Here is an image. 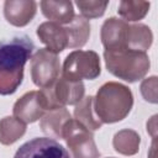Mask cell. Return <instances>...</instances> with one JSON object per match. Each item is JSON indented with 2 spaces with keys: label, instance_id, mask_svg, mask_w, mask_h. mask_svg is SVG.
I'll use <instances>...</instances> for the list:
<instances>
[{
  "label": "cell",
  "instance_id": "ac0fdd59",
  "mask_svg": "<svg viewBox=\"0 0 158 158\" xmlns=\"http://www.w3.org/2000/svg\"><path fill=\"white\" fill-rule=\"evenodd\" d=\"M153 35L148 26L143 23L130 25L128 33V49L146 52L152 44Z\"/></svg>",
  "mask_w": 158,
  "mask_h": 158
},
{
  "label": "cell",
  "instance_id": "6da1fadb",
  "mask_svg": "<svg viewBox=\"0 0 158 158\" xmlns=\"http://www.w3.org/2000/svg\"><path fill=\"white\" fill-rule=\"evenodd\" d=\"M35 44L26 35L0 41V95L14 94L23 79V67Z\"/></svg>",
  "mask_w": 158,
  "mask_h": 158
},
{
  "label": "cell",
  "instance_id": "ffe728a7",
  "mask_svg": "<svg viewBox=\"0 0 158 158\" xmlns=\"http://www.w3.org/2000/svg\"><path fill=\"white\" fill-rule=\"evenodd\" d=\"M149 2L147 1H121L118 5V14L123 21H138L143 19L148 10Z\"/></svg>",
  "mask_w": 158,
  "mask_h": 158
},
{
  "label": "cell",
  "instance_id": "5b68a950",
  "mask_svg": "<svg viewBox=\"0 0 158 158\" xmlns=\"http://www.w3.org/2000/svg\"><path fill=\"white\" fill-rule=\"evenodd\" d=\"M100 58L94 51H73L63 63V78L70 81L93 80L100 75Z\"/></svg>",
  "mask_w": 158,
  "mask_h": 158
},
{
  "label": "cell",
  "instance_id": "44dd1931",
  "mask_svg": "<svg viewBox=\"0 0 158 158\" xmlns=\"http://www.w3.org/2000/svg\"><path fill=\"white\" fill-rule=\"evenodd\" d=\"M75 5L81 12V16L88 19H96L104 15L109 2L107 1H77Z\"/></svg>",
  "mask_w": 158,
  "mask_h": 158
},
{
  "label": "cell",
  "instance_id": "3957f363",
  "mask_svg": "<svg viewBox=\"0 0 158 158\" xmlns=\"http://www.w3.org/2000/svg\"><path fill=\"white\" fill-rule=\"evenodd\" d=\"M104 59L107 70L128 83L141 80L149 70L151 62L146 52L133 49L105 51Z\"/></svg>",
  "mask_w": 158,
  "mask_h": 158
},
{
  "label": "cell",
  "instance_id": "9a60e30c",
  "mask_svg": "<svg viewBox=\"0 0 158 158\" xmlns=\"http://www.w3.org/2000/svg\"><path fill=\"white\" fill-rule=\"evenodd\" d=\"M68 36V47L80 48L83 47L90 36V23L81 15H74L73 20L65 27Z\"/></svg>",
  "mask_w": 158,
  "mask_h": 158
},
{
  "label": "cell",
  "instance_id": "7a4b0ae2",
  "mask_svg": "<svg viewBox=\"0 0 158 158\" xmlns=\"http://www.w3.org/2000/svg\"><path fill=\"white\" fill-rule=\"evenodd\" d=\"M133 105L132 91L115 81L105 83L94 98V111L102 123H114L123 120Z\"/></svg>",
  "mask_w": 158,
  "mask_h": 158
},
{
  "label": "cell",
  "instance_id": "7c38bea8",
  "mask_svg": "<svg viewBox=\"0 0 158 158\" xmlns=\"http://www.w3.org/2000/svg\"><path fill=\"white\" fill-rule=\"evenodd\" d=\"M37 4L32 0H7L4 4V15L14 26H26L36 15Z\"/></svg>",
  "mask_w": 158,
  "mask_h": 158
},
{
  "label": "cell",
  "instance_id": "5bb4252c",
  "mask_svg": "<svg viewBox=\"0 0 158 158\" xmlns=\"http://www.w3.org/2000/svg\"><path fill=\"white\" fill-rule=\"evenodd\" d=\"M42 14L52 22L68 25L74 17V9L70 1H41Z\"/></svg>",
  "mask_w": 158,
  "mask_h": 158
},
{
  "label": "cell",
  "instance_id": "d6986e66",
  "mask_svg": "<svg viewBox=\"0 0 158 158\" xmlns=\"http://www.w3.org/2000/svg\"><path fill=\"white\" fill-rule=\"evenodd\" d=\"M26 132V125L15 117H4L0 120V143L9 146L15 143Z\"/></svg>",
  "mask_w": 158,
  "mask_h": 158
},
{
  "label": "cell",
  "instance_id": "ba28073f",
  "mask_svg": "<svg viewBox=\"0 0 158 158\" xmlns=\"http://www.w3.org/2000/svg\"><path fill=\"white\" fill-rule=\"evenodd\" d=\"M14 158H70V154L53 138L36 137L23 143Z\"/></svg>",
  "mask_w": 158,
  "mask_h": 158
},
{
  "label": "cell",
  "instance_id": "52a82bcc",
  "mask_svg": "<svg viewBox=\"0 0 158 158\" xmlns=\"http://www.w3.org/2000/svg\"><path fill=\"white\" fill-rule=\"evenodd\" d=\"M60 63L56 53L47 48H40L31 58V77L40 88L52 85L59 77Z\"/></svg>",
  "mask_w": 158,
  "mask_h": 158
},
{
  "label": "cell",
  "instance_id": "e0dca14e",
  "mask_svg": "<svg viewBox=\"0 0 158 158\" xmlns=\"http://www.w3.org/2000/svg\"><path fill=\"white\" fill-rule=\"evenodd\" d=\"M141 143L139 135L133 130H121L114 136V148L123 156H133L138 152Z\"/></svg>",
  "mask_w": 158,
  "mask_h": 158
},
{
  "label": "cell",
  "instance_id": "2e32d148",
  "mask_svg": "<svg viewBox=\"0 0 158 158\" xmlns=\"http://www.w3.org/2000/svg\"><path fill=\"white\" fill-rule=\"evenodd\" d=\"M74 117L79 123H81L90 132L99 130L102 125V122L99 120V117L96 116L94 111V98L93 96L83 98L75 105Z\"/></svg>",
  "mask_w": 158,
  "mask_h": 158
},
{
  "label": "cell",
  "instance_id": "30bf717a",
  "mask_svg": "<svg viewBox=\"0 0 158 158\" xmlns=\"http://www.w3.org/2000/svg\"><path fill=\"white\" fill-rule=\"evenodd\" d=\"M14 117L23 123H32L40 118L46 112L40 91H28L22 95L14 105L12 109Z\"/></svg>",
  "mask_w": 158,
  "mask_h": 158
},
{
  "label": "cell",
  "instance_id": "7402d4cb",
  "mask_svg": "<svg viewBox=\"0 0 158 158\" xmlns=\"http://www.w3.org/2000/svg\"><path fill=\"white\" fill-rule=\"evenodd\" d=\"M141 94L146 101L152 104L157 102V77H151L142 81Z\"/></svg>",
  "mask_w": 158,
  "mask_h": 158
},
{
  "label": "cell",
  "instance_id": "277c9868",
  "mask_svg": "<svg viewBox=\"0 0 158 158\" xmlns=\"http://www.w3.org/2000/svg\"><path fill=\"white\" fill-rule=\"evenodd\" d=\"M84 84L81 81H70L65 78H58L52 85L40 90L46 111L64 107L65 105H77L84 96Z\"/></svg>",
  "mask_w": 158,
  "mask_h": 158
},
{
  "label": "cell",
  "instance_id": "603a6c76",
  "mask_svg": "<svg viewBox=\"0 0 158 158\" xmlns=\"http://www.w3.org/2000/svg\"><path fill=\"white\" fill-rule=\"evenodd\" d=\"M110 158H112V157H110Z\"/></svg>",
  "mask_w": 158,
  "mask_h": 158
},
{
  "label": "cell",
  "instance_id": "8fae6325",
  "mask_svg": "<svg viewBox=\"0 0 158 158\" xmlns=\"http://www.w3.org/2000/svg\"><path fill=\"white\" fill-rule=\"evenodd\" d=\"M37 36L42 43L47 46V49L53 53H60L68 47V36L65 27L59 23L48 21L43 22L37 28Z\"/></svg>",
  "mask_w": 158,
  "mask_h": 158
},
{
  "label": "cell",
  "instance_id": "9c48e42d",
  "mask_svg": "<svg viewBox=\"0 0 158 158\" xmlns=\"http://www.w3.org/2000/svg\"><path fill=\"white\" fill-rule=\"evenodd\" d=\"M130 23L122 19L110 17L101 26V42L105 51L128 49Z\"/></svg>",
  "mask_w": 158,
  "mask_h": 158
},
{
  "label": "cell",
  "instance_id": "8992f818",
  "mask_svg": "<svg viewBox=\"0 0 158 158\" xmlns=\"http://www.w3.org/2000/svg\"><path fill=\"white\" fill-rule=\"evenodd\" d=\"M63 138L73 158H99L93 132L85 128L77 120H69L63 127Z\"/></svg>",
  "mask_w": 158,
  "mask_h": 158
},
{
  "label": "cell",
  "instance_id": "4fadbf2b",
  "mask_svg": "<svg viewBox=\"0 0 158 158\" xmlns=\"http://www.w3.org/2000/svg\"><path fill=\"white\" fill-rule=\"evenodd\" d=\"M70 120V114L65 107H57L47 111L40 122L41 130L53 138H63V127Z\"/></svg>",
  "mask_w": 158,
  "mask_h": 158
}]
</instances>
